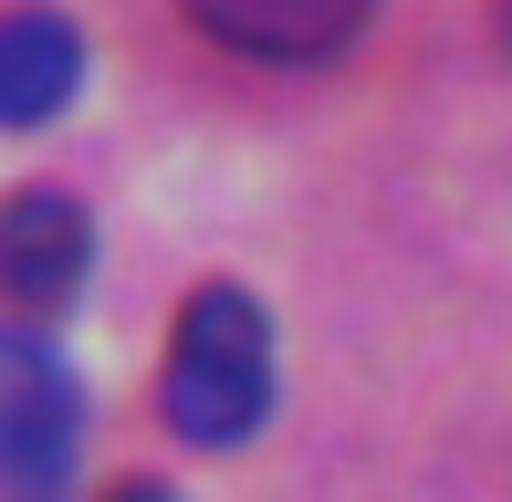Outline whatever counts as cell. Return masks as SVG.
Segmentation results:
<instances>
[{
    "label": "cell",
    "mask_w": 512,
    "mask_h": 502,
    "mask_svg": "<svg viewBox=\"0 0 512 502\" xmlns=\"http://www.w3.org/2000/svg\"><path fill=\"white\" fill-rule=\"evenodd\" d=\"M272 408V325L241 283H199L189 314H178V346H168V429L199 450L251 440Z\"/></svg>",
    "instance_id": "6da1fadb"
},
{
    "label": "cell",
    "mask_w": 512,
    "mask_h": 502,
    "mask_svg": "<svg viewBox=\"0 0 512 502\" xmlns=\"http://www.w3.org/2000/svg\"><path fill=\"white\" fill-rule=\"evenodd\" d=\"M74 450H84V387L53 356L42 325L0 335V471L11 502H74Z\"/></svg>",
    "instance_id": "7a4b0ae2"
},
{
    "label": "cell",
    "mask_w": 512,
    "mask_h": 502,
    "mask_svg": "<svg viewBox=\"0 0 512 502\" xmlns=\"http://www.w3.org/2000/svg\"><path fill=\"white\" fill-rule=\"evenodd\" d=\"M84 262H95V231H84L74 199L21 189L11 210H0V283H11L21 314H53L63 293H84Z\"/></svg>",
    "instance_id": "3957f363"
},
{
    "label": "cell",
    "mask_w": 512,
    "mask_h": 502,
    "mask_svg": "<svg viewBox=\"0 0 512 502\" xmlns=\"http://www.w3.org/2000/svg\"><path fill=\"white\" fill-rule=\"evenodd\" d=\"M220 53H251V63H324L335 42H356L366 0H178Z\"/></svg>",
    "instance_id": "277c9868"
},
{
    "label": "cell",
    "mask_w": 512,
    "mask_h": 502,
    "mask_svg": "<svg viewBox=\"0 0 512 502\" xmlns=\"http://www.w3.org/2000/svg\"><path fill=\"white\" fill-rule=\"evenodd\" d=\"M74 84H84V42H74L63 11H11L0 21V116L11 126H42Z\"/></svg>",
    "instance_id": "5b68a950"
},
{
    "label": "cell",
    "mask_w": 512,
    "mask_h": 502,
    "mask_svg": "<svg viewBox=\"0 0 512 502\" xmlns=\"http://www.w3.org/2000/svg\"><path fill=\"white\" fill-rule=\"evenodd\" d=\"M115 502H178V492H157V482H126V492H115Z\"/></svg>",
    "instance_id": "8992f818"
}]
</instances>
